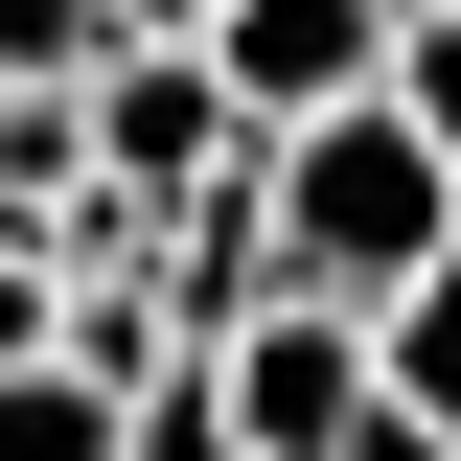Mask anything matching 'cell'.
<instances>
[{"instance_id":"7a4b0ae2","label":"cell","mask_w":461,"mask_h":461,"mask_svg":"<svg viewBox=\"0 0 461 461\" xmlns=\"http://www.w3.org/2000/svg\"><path fill=\"white\" fill-rule=\"evenodd\" d=\"M208 438H254V461H346V438H393V346H369V300L277 277L254 323H208Z\"/></svg>"},{"instance_id":"9c48e42d","label":"cell","mask_w":461,"mask_h":461,"mask_svg":"<svg viewBox=\"0 0 461 461\" xmlns=\"http://www.w3.org/2000/svg\"><path fill=\"white\" fill-rule=\"evenodd\" d=\"M115 23H208V0H115Z\"/></svg>"},{"instance_id":"5b68a950","label":"cell","mask_w":461,"mask_h":461,"mask_svg":"<svg viewBox=\"0 0 461 461\" xmlns=\"http://www.w3.org/2000/svg\"><path fill=\"white\" fill-rule=\"evenodd\" d=\"M139 438V393H115L93 346H23V369H0V461H115Z\"/></svg>"},{"instance_id":"277c9868","label":"cell","mask_w":461,"mask_h":461,"mask_svg":"<svg viewBox=\"0 0 461 461\" xmlns=\"http://www.w3.org/2000/svg\"><path fill=\"white\" fill-rule=\"evenodd\" d=\"M369 346H393V438H461V230L369 300Z\"/></svg>"},{"instance_id":"3957f363","label":"cell","mask_w":461,"mask_h":461,"mask_svg":"<svg viewBox=\"0 0 461 461\" xmlns=\"http://www.w3.org/2000/svg\"><path fill=\"white\" fill-rule=\"evenodd\" d=\"M393 23H415V0H208V69L254 93V139H277V115L369 93V69H393Z\"/></svg>"},{"instance_id":"ba28073f","label":"cell","mask_w":461,"mask_h":461,"mask_svg":"<svg viewBox=\"0 0 461 461\" xmlns=\"http://www.w3.org/2000/svg\"><path fill=\"white\" fill-rule=\"evenodd\" d=\"M393 93H415V115L461 139V0H415V23H393Z\"/></svg>"},{"instance_id":"6da1fadb","label":"cell","mask_w":461,"mask_h":461,"mask_svg":"<svg viewBox=\"0 0 461 461\" xmlns=\"http://www.w3.org/2000/svg\"><path fill=\"white\" fill-rule=\"evenodd\" d=\"M438 230H461V139L393 93V69H369V93H323V115H277V277L393 300Z\"/></svg>"},{"instance_id":"8992f818","label":"cell","mask_w":461,"mask_h":461,"mask_svg":"<svg viewBox=\"0 0 461 461\" xmlns=\"http://www.w3.org/2000/svg\"><path fill=\"white\" fill-rule=\"evenodd\" d=\"M23 346H69V254H47L23 208H0V369H23Z\"/></svg>"},{"instance_id":"52a82bcc","label":"cell","mask_w":461,"mask_h":461,"mask_svg":"<svg viewBox=\"0 0 461 461\" xmlns=\"http://www.w3.org/2000/svg\"><path fill=\"white\" fill-rule=\"evenodd\" d=\"M115 47V0H0V69H93Z\"/></svg>"}]
</instances>
